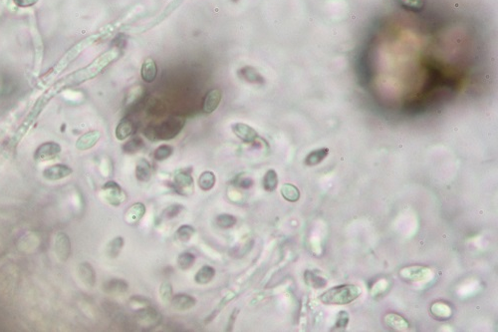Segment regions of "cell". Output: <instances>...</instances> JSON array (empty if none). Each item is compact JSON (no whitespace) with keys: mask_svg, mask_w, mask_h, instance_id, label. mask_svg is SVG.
Masks as SVG:
<instances>
[{"mask_svg":"<svg viewBox=\"0 0 498 332\" xmlns=\"http://www.w3.org/2000/svg\"><path fill=\"white\" fill-rule=\"evenodd\" d=\"M171 306L179 311H185L191 310L196 303V300L194 297L187 295V294H178L172 296L170 299Z\"/></svg>","mask_w":498,"mask_h":332,"instance_id":"9a60e30c","label":"cell"},{"mask_svg":"<svg viewBox=\"0 0 498 332\" xmlns=\"http://www.w3.org/2000/svg\"><path fill=\"white\" fill-rule=\"evenodd\" d=\"M242 77L246 80V81H249V82H257V80H260L262 81L263 79L260 77V75L251 67H245L244 69H242L240 71Z\"/></svg>","mask_w":498,"mask_h":332,"instance_id":"8d00e7d4","label":"cell"},{"mask_svg":"<svg viewBox=\"0 0 498 332\" xmlns=\"http://www.w3.org/2000/svg\"><path fill=\"white\" fill-rule=\"evenodd\" d=\"M278 186V176L274 170H269L266 172L263 177V188L266 192L275 191Z\"/></svg>","mask_w":498,"mask_h":332,"instance_id":"83f0119b","label":"cell"},{"mask_svg":"<svg viewBox=\"0 0 498 332\" xmlns=\"http://www.w3.org/2000/svg\"><path fill=\"white\" fill-rule=\"evenodd\" d=\"M304 276L306 284L314 288H321L327 285V280L319 276V274L313 270H306Z\"/></svg>","mask_w":498,"mask_h":332,"instance_id":"484cf974","label":"cell"},{"mask_svg":"<svg viewBox=\"0 0 498 332\" xmlns=\"http://www.w3.org/2000/svg\"><path fill=\"white\" fill-rule=\"evenodd\" d=\"M124 245V240L123 238L121 237H118L116 238L115 240H113L109 246H108V254L110 255L111 258H116L119 255V253L121 252V249Z\"/></svg>","mask_w":498,"mask_h":332,"instance_id":"e575fe53","label":"cell"},{"mask_svg":"<svg viewBox=\"0 0 498 332\" xmlns=\"http://www.w3.org/2000/svg\"><path fill=\"white\" fill-rule=\"evenodd\" d=\"M185 126L182 117H171L159 126H154L156 140H170L177 137Z\"/></svg>","mask_w":498,"mask_h":332,"instance_id":"3957f363","label":"cell"},{"mask_svg":"<svg viewBox=\"0 0 498 332\" xmlns=\"http://www.w3.org/2000/svg\"><path fill=\"white\" fill-rule=\"evenodd\" d=\"M194 228L189 224H184L180 226L177 231V239L183 243L188 242L194 235Z\"/></svg>","mask_w":498,"mask_h":332,"instance_id":"1f68e13d","label":"cell"},{"mask_svg":"<svg viewBox=\"0 0 498 332\" xmlns=\"http://www.w3.org/2000/svg\"><path fill=\"white\" fill-rule=\"evenodd\" d=\"M233 1H237V0H233Z\"/></svg>","mask_w":498,"mask_h":332,"instance_id":"ee69618b","label":"cell"},{"mask_svg":"<svg viewBox=\"0 0 498 332\" xmlns=\"http://www.w3.org/2000/svg\"><path fill=\"white\" fill-rule=\"evenodd\" d=\"M137 178L141 182H147L152 177V166L145 159H141L136 168Z\"/></svg>","mask_w":498,"mask_h":332,"instance_id":"44dd1931","label":"cell"},{"mask_svg":"<svg viewBox=\"0 0 498 332\" xmlns=\"http://www.w3.org/2000/svg\"><path fill=\"white\" fill-rule=\"evenodd\" d=\"M129 289V285L123 279H112L105 285V290L112 294L126 293Z\"/></svg>","mask_w":498,"mask_h":332,"instance_id":"603a6c76","label":"cell"},{"mask_svg":"<svg viewBox=\"0 0 498 332\" xmlns=\"http://www.w3.org/2000/svg\"><path fill=\"white\" fill-rule=\"evenodd\" d=\"M101 138V133L99 131H90L81 136L77 142L76 147L80 151H86L93 148Z\"/></svg>","mask_w":498,"mask_h":332,"instance_id":"e0dca14e","label":"cell"},{"mask_svg":"<svg viewBox=\"0 0 498 332\" xmlns=\"http://www.w3.org/2000/svg\"><path fill=\"white\" fill-rule=\"evenodd\" d=\"M158 75V67L154 59L147 58L142 65L141 76L142 79L146 83H152L156 80Z\"/></svg>","mask_w":498,"mask_h":332,"instance_id":"2e32d148","label":"cell"},{"mask_svg":"<svg viewBox=\"0 0 498 332\" xmlns=\"http://www.w3.org/2000/svg\"><path fill=\"white\" fill-rule=\"evenodd\" d=\"M232 131L235 134V136H237L240 140H242L245 143H252L258 137L257 132L252 127L243 123L234 124L232 126Z\"/></svg>","mask_w":498,"mask_h":332,"instance_id":"8fae6325","label":"cell"},{"mask_svg":"<svg viewBox=\"0 0 498 332\" xmlns=\"http://www.w3.org/2000/svg\"><path fill=\"white\" fill-rule=\"evenodd\" d=\"M120 55H121V52L118 48H113V49L107 51L106 53H104L103 55L97 58L89 66L84 67L76 72H74L73 74L66 76L65 78L61 79L59 82H57L53 86V88L50 90V92L54 95L55 93L59 92L61 89H64V88L70 87V86L78 85L80 83H83L87 80H90V79L96 77V76L101 73L109 64H111L112 62L117 60L120 57Z\"/></svg>","mask_w":498,"mask_h":332,"instance_id":"6da1fadb","label":"cell"},{"mask_svg":"<svg viewBox=\"0 0 498 332\" xmlns=\"http://www.w3.org/2000/svg\"><path fill=\"white\" fill-rule=\"evenodd\" d=\"M432 270L425 266H409L400 271V275L410 282H421L427 280L432 276Z\"/></svg>","mask_w":498,"mask_h":332,"instance_id":"9c48e42d","label":"cell"},{"mask_svg":"<svg viewBox=\"0 0 498 332\" xmlns=\"http://www.w3.org/2000/svg\"><path fill=\"white\" fill-rule=\"evenodd\" d=\"M55 251L61 262L67 261L71 253V243L67 235L59 233L55 241Z\"/></svg>","mask_w":498,"mask_h":332,"instance_id":"7c38bea8","label":"cell"},{"mask_svg":"<svg viewBox=\"0 0 498 332\" xmlns=\"http://www.w3.org/2000/svg\"><path fill=\"white\" fill-rule=\"evenodd\" d=\"M145 206L142 202L134 203L133 206L130 207V209L127 211L126 216H124V221H126L130 224H135L139 222L144 216L145 215Z\"/></svg>","mask_w":498,"mask_h":332,"instance_id":"ac0fdd59","label":"cell"},{"mask_svg":"<svg viewBox=\"0 0 498 332\" xmlns=\"http://www.w3.org/2000/svg\"><path fill=\"white\" fill-rule=\"evenodd\" d=\"M79 274H80L83 282L87 286L93 287L95 285L96 274H95V271H94L93 267L89 264L85 263V264L80 266V267H79Z\"/></svg>","mask_w":498,"mask_h":332,"instance_id":"4316f807","label":"cell"},{"mask_svg":"<svg viewBox=\"0 0 498 332\" xmlns=\"http://www.w3.org/2000/svg\"><path fill=\"white\" fill-rule=\"evenodd\" d=\"M400 2L406 9L419 11L425 4V0H400Z\"/></svg>","mask_w":498,"mask_h":332,"instance_id":"74e56055","label":"cell"},{"mask_svg":"<svg viewBox=\"0 0 498 332\" xmlns=\"http://www.w3.org/2000/svg\"><path fill=\"white\" fill-rule=\"evenodd\" d=\"M99 37V35H93V36H90L89 38H86L84 39L83 41H81L79 44L75 45L71 50H69L68 52L66 53V55L63 57L62 60L59 61V63L51 70L49 73V78L50 77H53V76L59 74L64 68H66L68 66V64L74 60L75 58H76L78 56L79 53H81L82 51L88 47L89 45H91L97 38Z\"/></svg>","mask_w":498,"mask_h":332,"instance_id":"277c9868","label":"cell"},{"mask_svg":"<svg viewBox=\"0 0 498 332\" xmlns=\"http://www.w3.org/2000/svg\"><path fill=\"white\" fill-rule=\"evenodd\" d=\"M432 313L440 319H447L452 315V310L450 306L442 302H436L434 303L431 308Z\"/></svg>","mask_w":498,"mask_h":332,"instance_id":"f546056e","label":"cell"},{"mask_svg":"<svg viewBox=\"0 0 498 332\" xmlns=\"http://www.w3.org/2000/svg\"><path fill=\"white\" fill-rule=\"evenodd\" d=\"M172 151H173L172 147L168 145H162L155 151L154 158L157 161H164L172 154Z\"/></svg>","mask_w":498,"mask_h":332,"instance_id":"d590c367","label":"cell"},{"mask_svg":"<svg viewBox=\"0 0 498 332\" xmlns=\"http://www.w3.org/2000/svg\"><path fill=\"white\" fill-rule=\"evenodd\" d=\"M215 275V269L209 266H204L195 273L194 280L198 285H207L210 283Z\"/></svg>","mask_w":498,"mask_h":332,"instance_id":"7402d4cb","label":"cell"},{"mask_svg":"<svg viewBox=\"0 0 498 332\" xmlns=\"http://www.w3.org/2000/svg\"><path fill=\"white\" fill-rule=\"evenodd\" d=\"M13 2L18 7L26 8L35 5L38 2V0H13Z\"/></svg>","mask_w":498,"mask_h":332,"instance_id":"b9f144b4","label":"cell"},{"mask_svg":"<svg viewBox=\"0 0 498 332\" xmlns=\"http://www.w3.org/2000/svg\"><path fill=\"white\" fill-rule=\"evenodd\" d=\"M137 317H138V320L142 323V325H148V326H157L158 324L161 323V320H162V315L157 311L155 310L154 309H145L144 310H141L137 313Z\"/></svg>","mask_w":498,"mask_h":332,"instance_id":"5bb4252c","label":"cell"},{"mask_svg":"<svg viewBox=\"0 0 498 332\" xmlns=\"http://www.w3.org/2000/svg\"><path fill=\"white\" fill-rule=\"evenodd\" d=\"M61 153V146L55 142H48L42 144L35 152L34 159L36 161L45 162L54 160Z\"/></svg>","mask_w":498,"mask_h":332,"instance_id":"52a82bcc","label":"cell"},{"mask_svg":"<svg viewBox=\"0 0 498 332\" xmlns=\"http://www.w3.org/2000/svg\"><path fill=\"white\" fill-rule=\"evenodd\" d=\"M329 155V149L328 148H321L318 150H315L311 152L310 154L305 159V164L307 166L313 167L317 166L320 163H322L327 156Z\"/></svg>","mask_w":498,"mask_h":332,"instance_id":"cb8c5ba5","label":"cell"},{"mask_svg":"<svg viewBox=\"0 0 498 332\" xmlns=\"http://www.w3.org/2000/svg\"><path fill=\"white\" fill-rule=\"evenodd\" d=\"M281 195L286 200L291 202H295L300 199V191L292 184H284L281 187Z\"/></svg>","mask_w":498,"mask_h":332,"instance_id":"f1b7e54d","label":"cell"},{"mask_svg":"<svg viewBox=\"0 0 498 332\" xmlns=\"http://www.w3.org/2000/svg\"><path fill=\"white\" fill-rule=\"evenodd\" d=\"M103 198L112 206H120L126 199V195L116 182H108L103 187Z\"/></svg>","mask_w":498,"mask_h":332,"instance_id":"8992f818","label":"cell"},{"mask_svg":"<svg viewBox=\"0 0 498 332\" xmlns=\"http://www.w3.org/2000/svg\"><path fill=\"white\" fill-rule=\"evenodd\" d=\"M252 185H253V181L251 180V178H249V177L242 178V180H240L238 182V186L240 188H242V189H249Z\"/></svg>","mask_w":498,"mask_h":332,"instance_id":"7bdbcfd3","label":"cell"},{"mask_svg":"<svg viewBox=\"0 0 498 332\" xmlns=\"http://www.w3.org/2000/svg\"><path fill=\"white\" fill-rule=\"evenodd\" d=\"M144 147V142L140 137H136L131 139L129 142H127L123 146L124 152L128 153V154H134V153L138 152Z\"/></svg>","mask_w":498,"mask_h":332,"instance_id":"836d02e7","label":"cell"},{"mask_svg":"<svg viewBox=\"0 0 498 332\" xmlns=\"http://www.w3.org/2000/svg\"><path fill=\"white\" fill-rule=\"evenodd\" d=\"M72 169L64 164H57L48 167L43 171V177L48 181H58L69 177L72 174Z\"/></svg>","mask_w":498,"mask_h":332,"instance_id":"30bf717a","label":"cell"},{"mask_svg":"<svg viewBox=\"0 0 498 332\" xmlns=\"http://www.w3.org/2000/svg\"><path fill=\"white\" fill-rule=\"evenodd\" d=\"M215 182H216L215 175L210 171H207L199 176L198 186L203 191H210L214 187Z\"/></svg>","mask_w":498,"mask_h":332,"instance_id":"d4e9b609","label":"cell"},{"mask_svg":"<svg viewBox=\"0 0 498 332\" xmlns=\"http://www.w3.org/2000/svg\"><path fill=\"white\" fill-rule=\"evenodd\" d=\"M236 221H237L236 218L228 214L219 215L215 220L216 224L221 228H230L236 223Z\"/></svg>","mask_w":498,"mask_h":332,"instance_id":"d6a6232c","label":"cell"},{"mask_svg":"<svg viewBox=\"0 0 498 332\" xmlns=\"http://www.w3.org/2000/svg\"><path fill=\"white\" fill-rule=\"evenodd\" d=\"M361 293V288L354 285H344L332 288L322 293L320 300L324 304L345 305L356 300Z\"/></svg>","mask_w":498,"mask_h":332,"instance_id":"7a4b0ae2","label":"cell"},{"mask_svg":"<svg viewBox=\"0 0 498 332\" xmlns=\"http://www.w3.org/2000/svg\"><path fill=\"white\" fill-rule=\"evenodd\" d=\"M220 101H221V92L218 89L209 90L204 99L203 111L206 114H211L212 112H214L217 109V107L219 106Z\"/></svg>","mask_w":498,"mask_h":332,"instance_id":"4fadbf2b","label":"cell"},{"mask_svg":"<svg viewBox=\"0 0 498 332\" xmlns=\"http://www.w3.org/2000/svg\"><path fill=\"white\" fill-rule=\"evenodd\" d=\"M134 131H135L134 123L128 118H124L116 128V137L120 141L126 140L134 133Z\"/></svg>","mask_w":498,"mask_h":332,"instance_id":"ffe728a7","label":"cell"},{"mask_svg":"<svg viewBox=\"0 0 498 332\" xmlns=\"http://www.w3.org/2000/svg\"><path fill=\"white\" fill-rule=\"evenodd\" d=\"M349 319H350V317H349L348 312H346L345 310L340 311L337 314L335 329H345L349 323Z\"/></svg>","mask_w":498,"mask_h":332,"instance_id":"f35d334b","label":"cell"},{"mask_svg":"<svg viewBox=\"0 0 498 332\" xmlns=\"http://www.w3.org/2000/svg\"><path fill=\"white\" fill-rule=\"evenodd\" d=\"M51 97H52V95L48 92L46 95H44L43 97H41V98H39V99H38V101L36 102L35 106H34V107H33V109L31 110L30 114L27 116V118H26V119L24 120V122L22 123V125H21V126H20V128H19V130L17 131V133H16V135H15V140H16V141H19V140H20V138H21V137H22L25 133H26V132L28 131V129L30 128L31 124H33V122L37 119V117L39 116V114H40V113H41V111L43 110L44 106L46 105V103H47V102L49 101V99L51 98Z\"/></svg>","mask_w":498,"mask_h":332,"instance_id":"5b68a950","label":"cell"},{"mask_svg":"<svg viewBox=\"0 0 498 332\" xmlns=\"http://www.w3.org/2000/svg\"><path fill=\"white\" fill-rule=\"evenodd\" d=\"M386 324L394 331H407L409 329L408 321L401 315L395 313H388L385 316Z\"/></svg>","mask_w":498,"mask_h":332,"instance_id":"d6986e66","label":"cell"},{"mask_svg":"<svg viewBox=\"0 0 498 332\" xmlns=\"http://www.w3.org/2000/svg\"><path fill=\"white\" fill-rule=\"evenodd\" d=\"M160 294L165 302L169 301L172 298V288L169 283H164L160 288Z\"/></svg>","mask_w":498,"mask_h":332,"instance_id":"ab89813d","label":"cell"},{"mask_svg":"<svg viewBox=\"0 0 498 332\" xmlns=\"http://www.w3.org/2000/svg\"><path fill=\"white\" fill-rule=\"evenodd\" d=\"M173 186L179 194L183 196H190L193 193V178L186 172H178L174 176Z\"/></svg>","mask_w":498,"mask_h":332,"instance_id":"ba28073f","label":"cell"},{"mask_svg":"<svg viewBox=\"0 0 498 332\" xmlns=\"http://www.w3.org/2000/svg\"><path fill=\"white\" fill-rule=\"evenodd\" d=\"M195 261V257L190 252H183L178 258V266L183 270L189 269Z\"/></svg>","mask_w":498,"mask_h":332,"instance_id":"4dcf8cb0","label":"cell"},{"mask_svg":"<svg viewBox=\"0 0 498 332\" xmlns=\"http://www.w3.org/2000/svg\"><path fill=\"white\" fill-rule=\"evenodd\" d=\"M183 210V207L180 206V205H172L170 207H168L166 212H165V215L167 219H171V218H174L177 217Z\"/></svg>","mask_w":498,"mask_h":332,"instance_id":"60d3db41","label":"cell"}]
</instances>
